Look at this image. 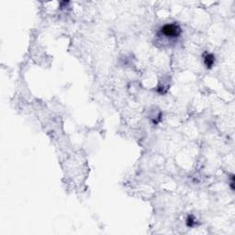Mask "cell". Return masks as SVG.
I'll list each match as a JSON object with an SVG mask.
<instances>
[{"mask_svg": "<svg viewBox=\"0 0 235 235\" xmlns=\"http://www.w3.org/2000/svg\"><path fill=\"white\" fill-rule=\"evenodd\" d=\"M161 31V34L163 36H164L165 38H168V39H176L177 37H179V35L181 34L180 27L174 23L164 25L161 28V31Z\"/></svg>", "mask_w": 235, "mask_h": 235, "instance_id": "cell-1", "label": "cell"}, {"mask_svg": "<svg viewBox=\"0 0 235 235\" xmlns=\"http://www.w3.org/2000/svg\"><path fill=\"white\" fill-rule=\"evenodd\" d=\"M214 63H215V56L212 53L206 54V56L204 57V63L207 66V68L210 69L214 65Z\"/></svg>", "mask_w": 235, "mask_h": 235, "instance_id": "cell-2", "label": "cell"}, {"mask_svg": "<svg viewBox=\"0 0 235 235\" xmlns=\"http://www.w3.org/2000/svg\"><path fill=\"white\" fill-rule=\"evenodd\" d=\"M195 224H196V220H195V218H194V216L189 215L188 217H187V219H186V225H187V226H188L189 228H192Z\"/></svg>", "mask_w": 235, "mask_h": 235, "instance_id": "cell-3", "label": "cell"}, {"mask_svg": "<svg viewBox=\"0 0 235 235\" xmlns=\"http://www.w3.org/2000/svg\"><path fill=\"white\" fill-rule=\"evenodd\" d=\"M231 187V189L234 190V176L231 175V184H230Z\"/></svg>", "mask_w": 235, "mask_h": 235, "instance_id": "cell-4", "label": "cell"}]
</instances>
